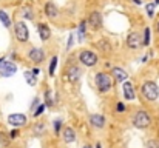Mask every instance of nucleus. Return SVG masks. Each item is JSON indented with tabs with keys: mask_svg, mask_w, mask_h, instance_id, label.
<instances>
[{
	"mask_svg": "<svg viewBox=\"0 0 159 148\" xmlns=\"http://www.w3.org/2000/svg\"><path fill=\"white\" fill-rule=\"evenodd\" d=\"M133 125H134L136 128H141V130L148 128V127L152 125V117L148 116L147 111L139 110V111H136V114L133 116Z\"/></svg>",
	"mask_w": 159,
	"mask_h": 148,
	"instance_id": "1",
	"label": "nucleus"
},
{
	"mask_svg": "<svg viewBox=\"0 0 159 148\" xmlns=\"http://www.w3.org/2000/svg\"><path fill=\"white\" fill-rule=\"evenodd\" d=\"M142 96L147 99L148 102H153V100H156L159 96V88L158 85L155 83V82H152V80H147V82H144L142 83Z\"/></svg>",
	"mask_w": 159,
	"mask_h": 148,
	"instance_id": "2",
	"label": "nucleus"
},
{
	"mask_svg": "<svg viewBox=\"0 0 159 148\" xmlns=\"http://www.w3.org/2000/svg\"><path fill=\"white\" fill-rule=\"evenodd\" d=\"M94 80H96V87H98V90H99L101 93L110 91L111 87H113V83H111V77H110L108 74H105V73H98Z\"/></svg>",
	"mask_w": 159,
	"mask_h": 148,
	"instance_id": "3",
	"label": "nucleus"
},
{
	"mask_svg": "<svg viewBox=\"0 0 159 148\" xmlns=\"http://www.w3.org/2000/svg\"><path fill=\"white\" fill-rule=\"evenodd\" d=\"M14 34H16V39L19 42H26L30 39V31H28V26L23 23V22H16L14 25Z\"/></svg>",
	"mask_w": 159,
	"mask_h": 148,
	"instance_id": "4",
	"label": "nucleus"
},
{
	"mask_svg": "<svg viewBox=\"0 0 159 148\" xmlns=\"http://www.w3.org/2000/svg\"><path fill=\"white\" fill-rule=\"evenodd\" d=\"M16 71H17V66L12 62H8V60L0 59V76L11 77L12 74H16Z\"/></svg>",
	"mask_w": 159,
	"mask_h": 148,
	"instance_id": "5",
	"label": "nucleus"
},
{
	"mask_svg": "<svg viewBox=\"0 0 159 148\" xmlns=\"http://www.w3.org/2000/svg\"><path fill=\"white\" fill-rule=\"evenodd\" d=\"M79 60H80L84 65H87V66H94V65L98 63V56H96L93 51L85 49V51H82V52H80Z\"/></svg>",
	"mask_w": 159,
	"mask_h": 148,
	"instance_id": "6",
	"label": "nucleus"
},
{
	"mask_svg": "<svg viewBox=\"0 0 159 148\" xmlns=\"http://www.w3.org/2000/svg\"><path fill=\"white\" fill-rule=\"evenodd\" d=\"M8 123L16 127V128H20L23 125H26V116L25 114H20V113H16V114H9L8 116Z\"/></svg>",
	"mask_w": 159,
	"mask_h": 148,
	"instance_id": "7",
	"label": "nucleus"
},
{
	"mask_svg": "<svg viewBox=\"0 0 159 148\" xmlns=\"http://www.w3.org/2000/svg\"><path fill=\"white\" fill-rule=\"evenodd\" d=\"M87 23L90 25V28L91 29H99L101 26H102V16L98 12V11H94V12H91L90 14V17H88V20H87Z\"/></svg>",
	"mask_w": 159,
	"mask_h": 148,
	"instance_id": "8",
	"label": "nucleus"
},
{
	"mask_svg": "<svg viewBox=\"0 0 159 148\" xmlns=\"http://www.w3.org/2000/svg\"><path fill=\"white\" fill-rule=\"evenodd\" d=\"M28 57H30L33 62L40 63V62H43V59H45V52H43V49L42 48H33L31 51H30Z\"/></svg>",
	"mask_w": 159,
	"mask_h": 148,
	"instance_id": "9",
	"label": "nucleus"
},
{
	"mask_svg": "<svg viewBox=\"0 0 159 148\" xmlns=\"http://www.w3.org/2000/svg\"><path fill=\"white\" fill-rule=\"evenodd\" d=\"M127 47L131 49H136L141 47V36L138 33H131L128 37H127Z\"/></svg>",
	"mask_w": 159,
	"mask_h": 148,
	"instance_id": "10",
	"label": "nucleus"
},
{
	"mask_svg": "<svg viewBox=\"0 0 159 148\" xmlns=\"http://www.w3.org/2000/svg\"><path fill=\"white\" fill-rule=\"evenodd\" d=\"M37 33H39L40 39L45 40V42L51 37V29H50V26H48L47 23H39V25H37Z\"/></svg>",
	"mask_w": 159,
	"mask_h": 148,
	"instance_id": "11",
	"label": "nucleus"
},
{
	"mask_svg": "<svg viewBox=\"0 0 159 148\" xmlns=\"http://www.w3.org/2000/svg\"><path fill=\"white\" fill-rule=\"evenodd\" d=\"M79 77H80V70H79L77 66H70V68L66 70V79H68L71 83L77 82Z\"/></svg>",
	"mask_w": 159,
	"mask_h": 148,
	"instance_id": "12",
	"label": "nucleus"
},
{
	"mask_svg": "<svg viewBox=\"0 0 159 148\" xmlns=\"http://www.w3.org/2000/svg\"><path fill=\"white\" fill-rule=\"evenodd\" d=\"M90 123L94 128H104L105 127V117L102 114H91L90 116Z\"/></svg>",
	"mask_w": 159,
	"mask_h": 148,
	"instance_id": "13",
	"label": "nucleus"
},
{
	"mask_svg": "<svg viewBox=\"0 0 159 148\" xmlns=\"http://www.w3.org/2000/svg\"><path fill=\"white\" fill-rule=\"evenodd\" d=\"M62 137H63V141H65L66 144H71V142L76 141V131H74L71 127H65L63 131H62Z\"/></svg>",
	"mask_w": 159,
	"mask_h": 148,
	"instance_id": "14",
	"label": "nucleus"
},
{
	"mask_svg": "<svg viewBox=\"0 0 159 148\" xmlns=\"http://www.w3.org/2000/svg\"><path fill=\"white\" fill-rule=\"evenodd\" d=\"M111 74H113L114 80H117V82H125L127 77H128V74H127L122 68H117V66H114V68L111 70Z\"/></svg>",
	"mask_w": 159,
	"mask_h": 148,
	"instance_id": "15",
	"label": "nucleus"
},
{
	"mask_svg": "<svg viewBox=\"0 0 159 148\" xmlns=\"http://www.w3.org/2000/svg\"><path fill=\"white\" fill-rule=\"evenodd\" d=\"M122 88H124V97L127 100H133L134 99V90H133V85L130 82H124Z\"/></svg>",
	"mask_w": 159,
	"mask_h": 148,
	"instance_id": "16",
	"label": "nucleus"
},
{
	"mask_svg": "<svg viewBox=\"0 0 159 148\" xmlns=\"http://www.w3.org/2000/svg\"><path fill=\"white\" fill-rule=\"evenodd\" d=\"M45 14H47L50 19H56V17L59 16V11H57L56 5H53V3H47V5H45Z\"/></svg>",
	"mask_w": 159,
	"mask_h": 148,
	"instance_id": "17",
	"label": "nucleus"
},
{
	"mask_svg": "<svg viewBox=\"0 0 159 148\" xmlns=\"http://www.w3.org/2000/svg\"><path fill=\"white\" fill-rule=\"evenodd\" d=\"M37 76L34 74V71H25V80L28 82V85H31V87H34L36 83H37V79H36Z\"/></svg>",
	"mask_w": 159,
	"mask_h": 148,
	"instance_id": "18",
	"label": "nucleus"
},
{
	"mask_svg": "<svg viewBox=\"0 0 159 148\" xmlns=\"http://www.w3.org/2000/svg\"><path fill=\"white\" fill-rule=\"evenodd\" d=\"M0 22L3 23V26H5V28H9V26H11V20H9L8 14H6L3 9H0Z\"/></svg>",
	"mask_w": 159,
	"mask_h": 148,
	"instance_id": "19",
	"label": "nucleus"
},
{
	"mask_svg": "<svg viewBox=\"0 0 159 148\" xmlns=\"http://www.w3.org/2000/svg\"><path fill=\"white\" fill-rule=\"evenodd\" d=\"M96 47L101 49V51H105V52H110V51H111V45H110L107 40H104V39H102V40H99V42L96 43Z\"/></svg>",
	"mask_w": 159,
	"mask_h": 148,
	"instance_id": "20",
	"label": "nucleus"
},
{
	"mask_svg": "<svg viewBox=\"0 0 159 148\" xmlns=\"http://www.w3.org/2000/svg\"><path fill=\"white\" fill-rule=\"evenodd\" d=\"M85 28H87V22H82L80 25H79V40H84L85 39Z\"/></svg>",
	"mask_w": 159,
	"mask_h": 148,
	"instance_id": "21",
	"label": "nucleus"
},
{
	"mask_svg": "<svg viewBox=\"0 0 159 148\" xmlns=\"http://www.w3.org/2000/svg\"><path fill=\"white\" fill-rule=\"evenodd\" d=\"M56 66H57V57L54 56L53 60H51V63H50V76H53L54 71H56Z\"/></svg>",
	"mask_w": 159,
	"mask_h": 148,
	"instance_id": "22",
	"label": "nucleus"
},
{
	"mask_svg": "<svg viewBox=\"0 0 159 148\" xmlns=\"http://www.w3.org/2000/svg\"><path fill=\"white\" fill-rule=\"evenodd\" d=\"M150 43V28H145V31H144V45L147 47Z\"/></svg>",
	"mask_w": 159,
	"mask_h": 148,
	"instance_id": "23",
	"label": "nucleus"
},
{
	"mask_svg": "<svg viewBox=\"0 0 159 148\" xmlns=\"http://www.w3.org/2000/svg\"><path fill=\"white\" fill-rule=\"evenodd\" d=\"M43 128H45V127H43L42 123H36V125H34V134H36V136H40V133L43 131Z\"/></svg>",
	"mask_w": 159,
	"mask_h": 148,
	"instance_id": "24",
	"label": "nucleus"
},
{
	"mask_svg": "<svg viewBox=\"0 0 159 148\" xmlns=\"http://www.w3.org/2000/svg\"><path fill=\"white\" fill-rule=\"evenodd\" d=\"M147 14H148V17H153V14H155V5H152V3L147 5Z\"/></svg>",
	"mask_w": 159,
	"mask_h": 148,
	"instance_id": "25",
	"label": "nucleus"
},
{
	"mask_svg": "<svg viewBox=\"0 0 159 148\" xmlns=\"http://www.w3.org/2000/svg\"><path fill=\"white\" fill-rule=\"evenodd\" d=\"M45 97H47V106H53V99H51V91H47V93H45Z\"/></svg>",
	"mask_w": 159,
	"mask_h": 148,
	"instance_id": "26",
	"label": "nucleus"
},
{
	"mask_svg": "<svg viewBox=\"0 0 159 148\" xmlns=\"http://www.w3.org/2000/svg\"><path fill=\"white\" fill-rule=\"evenodd\" d=\"M43 110H45V105H43V103H40V105L37 106V110L34 111V116H36V117H37V116H40V114L43 113Z\"/></svg>",
	"mask_w": 159,
	"mask_h": 148,
	"instance_id": "27",
	"label": "nucleus"
},
{
	"mask_svg": "<svg viewBox=\"0 0 159 148\" xmlns=\"http://www.w3.org/2000/svg\"><path fill=\"white\" fill-rule=\"evenodd\" d=\"M60 127H62V120H56V122H54V130H56V134H59Z\"/></svg>",
	"mask_w": 159,
	"mask_h": 148,
	"instance_id": "28",
	"label": "nucleus"
},
{
	"mask_svg": "<svg viewBox=\"0 0 159 148\" xmlns=\"http://www.w3.org/2000/svg\"><path fill=\"white\" fill-rule=\"evenodd\" d=\"M147 148H159V147L156 144V141H148L147 142Z\"/></svg>",
	"mask_w": 159,
	"mask_h": 148,
	"instance_id": "29",
	"label": "nucleus"
},
{
	"mask_svg": "<svg viewBox=\"0 0 159 148\" xmlns=\"http://www.w3.org/2000/svg\"><path fill=\"white\" fill-rule=\"evenodd\" d=\"M116 108H117V113H124V111H125V106H124V103H120V102L116 105Z\"/></svg>",
	"mask_w": 159,
	"mask_h": 148,
	"instance_id": "30",
	"label": "nucleus"
},
{
	"mask_svg": "<svg viewBox=\"0 0 159 148\" xmlns=\"http://www.w3.org/2000/svg\"><path fill=\"white\" fill-rule=\"evenodd\" d=\"M9 136H11V139H16L17 136H19V130L16 128V130H12L11 133H9Z\"/></svg>",
	"mask_w": 159,
	"mask_h": 148,
	"instance_id": "31",
	"label": "nucleus"
},
{
	"mask_svg": "<svg viewBox=\"0 0 159 148\" xmlns=\"http://www.w3.org/2000/svg\"><path fill=\"white\" fill-rule=\"evenodd\" d=\"M25 19H33V14H31V9H26V12H25Z\"/></svg>",
	"mask_w": 159,
	"mask_h": 148,
	"instance_id": "32",
	"label": "nucleus"
},
{
	"mask_svg": "<svg viewBox=\"0 0 159 148\" xmlns=\"http://www.w3.org/2000/svg\"><path fill=\"white\" fill-rule=\"evenodd\" d=\"M82 148H93V147H90V145H84Z\"/></svg>",
	"mask_w": 159,
	"mask_h": 148,
	"instance_id": "33",
	"label": "nucleus"
},
{
	"mask_svg": "<svg viewBox=\"0 0 159 148\" xmlns=\"http://www.w3.org/2000/svg\"><path fill=\"white\" fill-rule=\"evenodd\" d=\"M96 148H102V145H101V144H98V145H96Z\"/></svg>",
	"mask_w": 159,
	"mask_h": 148,
	"instance_id": "34",
	"label": "nucleus"
},
{
	"mask_svg": "<svg viewBox=\"0 0 159 148\" xmlns=\"http://www.w3.org/2000/svg\"><path fill=\"white\" fill-rule=\"evenodd\" d=\"M156 28H158V33H159V22H158V25H156Z\"/></svg>",
	"mask_w": 159,
	"mask_h": 148,
	"instance_id": "35",
	"label": "nucleus"
}]
</instances>
